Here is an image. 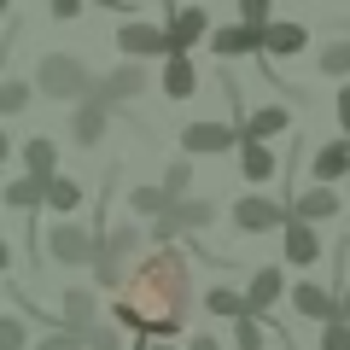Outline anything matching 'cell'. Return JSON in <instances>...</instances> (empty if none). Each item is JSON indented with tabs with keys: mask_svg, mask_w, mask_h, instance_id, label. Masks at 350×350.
Instances as JSON below:
<instances>
[{
	"mask_svg": "<svg viewBox=\"0 0 350 350\" xmlns=\"http://www.w3.org/2000/svg\"><path fill=\"white\" fill-rule=\"evenodd\" d=\"M105 129H111V105H100V100H82V105H76V117H70L76 146H100Z\"/></svg>",
	"mask_w": 350,
	"mask_h": 350,
	"instance_id": "9a60e30c",
	"label": "cell"
},
{
	"mask_svg": "<svg viewBox=\"0 0 350 350\" xmlns=\"http://www.w3.org/2000/svg\"><path fill=\"white\" fill-rule=\"evenodd\" d=\"M24 345H29L24 321H18V315H0V350H24Z\"/></svg>",
	"mask_w": 350,
	"mask_h": 350,
	"instance_id": "1f68e13d",
	"label": "cell"
},
{
	"mask_svg": "<svg viewBox=\"0 0 350 350\" xmlns=\"http://www.w3.org/2000/svg\"><path fill=\"white\" fill-rule=\"evenodd\" d=\"M280 257H286L292 269L321 262V234H315V222H298V216H292V222L280 228Z\"/></svg>",
	"mask_w": 350,
	"mask_h": 350,
	"instance_id": "9c48e42d",
	"label": "cell"
},
{
	"mask_svg": "<svg viewBox=\"0 0 350 350\" xmlns=\"http://www.w3.org/2000/svg\"><path fill=\"white\" fill-rule=\"evenodd\" d=\"M29 94H36V82H24V76H6L0 82V117H18L29 105Z\"/></svg>",
	"mask_w": 350,
	"mask_h": 350,
	"instance_id": "484cf974",
	"label": "cell"
},
{
	"mask_svg": "<svg viewBox=\"0 0 350 350\" xmlns=\"http://www.w3.org/2000/svg\"><path fill=\"white\" fill-rule=\"evenodd\" d=\"M338 321H350V280H345V292H338Z\"/></svg>",
	"mask_w": 350,
	"mask_h": 350,
	"instance_id": "74e56055",
	"label": "cell"
},
{
	"mask_svg": "<svg viewBox=\"0 0 350 350\" xmlns=\"http://www.w3.org/2000/svg\"><path fill=\"white\" fill-rule=\"evenodd\" d=\"M187 310H193L187 251L152 245L146 257L129 269V286H123V298L111 304V321L123 327V333L146 338V345H170V338L187 327Z\"/></svg>",
	"mask_w": 350,
	"mask_h": 350,
	"instance_id": "6da1fadb",
	"label": "cell"
},
{
	"mask_svg": "<svg viewBox=\"0 0 350 350\" xmlns=\"http://www.w3.org/2000/svg\"><path fill=\"white\" fill-rule=\"evenodd\" d=\"M140 94H146V64H117L111 76H100V82H94V94H88V100L123 105V100H140Z\"/></svg>",
	"mask_w": 350,
	"mask_h": 350,
	"instance_id": "52a82bcc",
	"label": "cell"
},
{
	"mask_svg": "<svg viewBox=\"0 0 350 350\" xmlns=\"http://www.w3.org/2000/svg\"><path fill=\"white\" fill-rule=\"evenodd\" d=\"M269 12H275V0H239V24H257V29H269V24H275Z\"/></svg>",
	"mask_w": 350,
	"mask_h": 350,
	"instance_id": "f546056e",
	"label": "cell"
},
{
	"mask_svg": "<svg viewBox=\"0 0 350 350\" xmlns=\"http://www.w3.org/2000/svg\"><path fill=\"white\" fill-rule=\"evenodd\" d=\"M117 47H123L129 59H152V53L175 59V47H170V29L146 24V18H135V24H123V29H117Z\"/></svg>",
	"mask_w": 350,
	"mask_h": 350,
	"instance_id": "ba28073f",
	"label": "cell"
},
{
	"mask_svg": "<svg viewBox=\"0 0 350 350\" xmlns=\"http://www.w3.org/2000/svg\"><path fill=\"white\" fill-rule=\"evenodd\" d=\"M187 350H222V345H216V333H193V338H187Z\"/></svg>",
	"mask_w": 350,
	"mask_h": 350,
	"instance_id": "8d00e7d4",
	"label": "cell"
},
{
	"mask_svg": "<svg viewBox=\"0 0 350 350\" xmlns=\"http://www.w3.org/2000/svg\"><path fill=\"white\" fill-rule=\"evenodd\" d=\"M310 170H315V187H333L350 175V140H327V146L310 152Z\"/></svg>",
	"mask_w": 350,
	"mask_h": 350,
	"instance_id": "5bb4252c",
	"label": "cell"
},
{
	"mask_svg": "<svg viewBox=\"0 0 350 350\" xmlns=\"http://www.w3.org/2000/svg\"><path fill=\"white\" fill-rule=\"evenodd\" d=\"M24 175H36V181H59V146H53L47 135L24 140Z\"/></svg>",
	"mask_w": 350,
	"mask_h": 350,
	"instance_id": "d6986e66",
	"label": "cell"
},
{
	"mask_svg": "<svg viewBox=\"0 0 350 350\" xmlns=\"http://www.w3.org/2000/svg\"><path fill=\"white\" fill-rule=\"evenodd\" d=\"M333 111H338V123H345V135H350V82L338 88V100H333Z\"/></svg>",
	"mask_w": 350,
	"mask_h": 350,
	"instance_id": "d590c367",
	"label": "cell"
},
{
	"mask_svg": "<svg viewBox=\"0 0 350 350\" xmlns=\"http://www.w3.org/2000/svg\"><path fill=\"white\" fill-rule=\"evenodd\" d=\"M88 350H123V327L117 321H100V327H88Z\"/></svg>",
	"mask_w": 350,
	"mask_h": 350,
	"instance_id": "f1b7e54d",
	"label": "cell"
},
{
	"mask_svg": "<svg viewBox=\"0 0 350 350\" xmlns=\"http://www.w3.org/2000/svg\"><path fill=\"white\" fill-rule=\"evenodd\" d=\"M245 298H251V315H257V321H269V310H275L280 298H292L286 275H280V262H262V269H251V280H245Z\"/></svg>",
	"mask_w": 350,
	"mask_h": 350,
	"instance_id": "8992f818",
	"label": "cell"
},
{
	"mask_svg": "<svg viewBox=\"0 0 350 350\" xmlns=\"http://www.w3.org/2000/svg\"><path fill=\"white\" fill-rule=\"evenodd\" d=\"M321 350H350V321H327L321 327Z\"/></svg>",
	"mask_w": 350,
	"mask_h": 350,
	"instance_id": "836d02e7",
	"label": "cell"
},
{
	"mask_svg": "<svg viewBox=\"0 0 350 350\" xmlns=\"http://www.w3.org/2000/svg\"><path fill=\"white\" fill-rule=\"evenodd\" d=\"M146 350H175V345H146Z\"/></svg>",
	"mask_w": 350,
	"mask_h": 350,
	"instance_id": "f35d334b",
	"label": "cell"
},
{
	"mask_svg": "<svg viewBox=\"0 0 350 350\" xmlns=\"http://www.w3.org/2000/svg\"><path fill=\"white\" fill-rule=\"evenodd\" d=\"M234 350H262V321H257V315L234 327Z\"/></svg>",
	"mask_w": 350,
	"mask_h": 350,
	"instance_id": "d6a6232c",
	"label": "cell"
},
{
	"mask_svg": "<svg viewBox=\"0 0 350 350\" xmlns=\"http://www.w3.org/2000/svg\"><path fill=\"white\" fill-rule=\"evenodd\" d=\"M245 146V123H187L181 129V152L187 158H211V152Z\"/></svg>",
	"mask_w": 350,
	"mask_h": 350,
	"instance_id": "277c9868",
	"label": "cell"
},
{
	"mask_svg": "<svg viewBox=\"0 0 350 350\" xmlns=\"http://www.w3.org/2000/svg\"><path fill=\"white\" fill-rule=\"evenodd\" d=\"M262 36L269 29H257V24H222V29H211V47L222 59H245V53H262Z\"/></svg>",
	"mask_w": 350,
	"mask_h": 350,
	"instance_id": "4fadbf2b",
	"label": "cell"
},
{
	"mask_svg": "<svg viewBox=\"0 0 350 350\" xmlns=\"http://www.w3.org/2000/svg\"><path fill=\"white\" fill-rule=\"evenodd\" d=\"M204 310H211L216 321H234V327L251 321V298L239 286H211V292H204Z\"/></svg>",
	"mask_w": 350,
	"mask_h": 350,
	"instance_id": "e0dca14e",
	"label": "cell"
},
{
	"mask_svg": "<svg viewBox=\"0 0 350 350\" xmlns=\"http://www.w3.org/2000/svg\"><path fill=\"white\" fill-rule=\"evenodd\" d=\"M47 211H59V216L82 211V181H70V175H59V181H47Z\"/></svg>",
	"mask_w": 350,
	"mask_h": 350,
	"instance_id": "d4e9b609",
	"label": "cell"
},
{
	"mask_svg": "<svg viewBox=\"0 0 350 350\" xmlns=\"http://www.w3.org/2000/svg\"><path fill=\"white\" fill-rule=\"evenodd\" d=\"M286 123H292V111H280V105H257V117H245V140H269L275 135H286Z\"/></svg>",
	"mask_w": 350,
	"mask_h": 350,
	"instance_id": "7402d4cb",
	"label": "cell"
},
{
	"mask_svg": "<svg viewBox=\"0 0 350 350\" xmlns=\"http://www.w3.org/2000/svg\"><path fill=\"white\" fill-rule=\"evenodd\" d=\"M292 211L280 199H262V193H245V199H234V228L239 234H275V228H286Z\"/></svg>",
	"mask_w": 350,
	"mask_h": 350,
	"instance_id": "5b68a950",
	"label": "cell"
},
{
	"mask_svg": "<svg viewBox=\"0 0 350 350\" xmlns=\"http://www.w3.org/2000/svg\"><path fill=\"white\" fill-rule=\"evenodd\" d=\"M129 211L146 216V222H163V216L175 211V199H170L163 187H135V193H129Z\"/></svg>",
	"mask_w": 350,
	"mask_h": 350,
	"instance_id": "cb8c5ba5",
	"label": "cell"
},
{
	"mask_svg": "<svg viewBox=\"0 0 350 350\" xmlns=\"http://www.w3.org/2000/svg\"><path fill=\"white\" fill-rule=\"evenodd\" d=\"M100 245H105L100 228H76V222H59L47 234L53 262H64V269H88V262H100Z\"/></svg>",
	"mask_w": 350,
	"mask_h": 350,
	"instance_id": "3957f363",
	"label": "cell"
},
{
	"mask_svg": "<svg viewBox=\"0 0 350 350\" xmlns=\"http://www.w3.org/2000/svg\"><path fill=\"white\" fill-rule=\"evenodd\" d=\"M304 24H292V18H275V24H269V36H262V53H269V59H292V53H304Z\"/></svg>",
	"mask_w": 350,
	"mask_h": 350,
	"instance_id": "ac0fdd59",
	"label": "cell"
},
{
	"mask_svg": "<svg viewBox=\"0 0 350 350\" xmlns=\"http://www.w3.org/2000/svg\"><path fill=\"white\" fill-rule=\"evenodd\" d=\"M321 70L350 82V41H327V47H321Z\"/></svg>",
	"mask_w": 350,
	"mask_h": 350,
	"instance_id": "83f0119b",
	"label": "cell"
},
{
	"mask_svg": "<svg viewBox=\"0 0 350 350\" xmlns=\"http://www.w3.org/2000/svg\"><path fill=\"white\" fill-rule=\"evenodd\" d=\"M286 211L298 216V222H333V216L345 211V199H338L333 187H304L298 199H286Z\"/></svg>",
	"mask_w": 350,
	"mask_h": 350,
	"instance_id": "7c38bea8",
	"label": "cell"
},
{
	"mask_svg": "<svg viewBox=\"0 0 350 350\" xmlns=\"http://www.w3.org/2000/svg\"><path fill=\"white\" fill-rule=\"evenodd\" d=\"M158 187L170 193L175 204H181V199H187V187H193V158H175L170 170H163V181H158Z\"/></svg>",
	"mask_w": 350,
	"mask_h": 350,
	"instance_id": "4316f807",
	"label": "cell"
},
{
	"mask_svg": "<svg viewBox=\"0 0 350 350\" xmlns=\"http://www.w3.org/2000/svg\"><path fill=\"white\" fill-rule=\"evenodd\" d=\"M292 310L304 315V321H338V292H327L321 280H298V286H292Z\"/></svg>",
	"mask_w": 350,
	"mask_h": 350,
	"instance_id": "30bf717a",
	"label": "cell"
},
{
	"mask_svg": "<svg viewBox=\"0 0 350 350\" xmlns=\"http://www.w3.org/2000/svg\"><path fill=\"white\" fill-rule=\"evenodd\" d=\"M36 88L47 100H76L82 105L88 94H94V76H88V64L76 59V53H47V59L36 64Z\"/></svg>",
	"mask_w": 350,
	"mask_h": 350,
	"instance_id": "7a4b0ae2",
	"label": "cell"
},
{
	"mask_svg": "<svg viewBox=\"0 0 350 350\" xmlns=\"http://www.w3.org/2000/svg\"><path fill=\"white\" fill-rule=\"evenodd\" d=\"M36 350H88V338L82 333H70V327H59V333H41V345Z\"/></svg>",
	"mask_w": 350,
	"mask_h": 350,
	"instance_id": "4dcf8cb0",
	"label": "cell"
},
{
	"mask_svg": "<svg viewBox=\"0 0 350 350\" xmlns=\"http://www.w3.org/2000/svg\"><path fill=\"white\" fill-rule=\"evenodd\" d=\"M6 204H12V211H41V204H47V181H36V175H18V181H6Z\"/></svg>",
	"mask_w": 350,
	"mask_h": 350,
	"instance_id": "603a6c76",
	"label": "cell"
},
{
	"mask_svg": "<svg viewBox=\"0 0 350 350\" xmlns=\"http://www.w3.org/2000/svg\"><path fill=\"white\" fill-rule=\"evenodd\" d=\"M59 321L70 327V333H88V327H100V298H94L88 286H70V292H64V315H59Z\"/></svg>",
	"mask_w": 350,
	"mask_h": 350,
	"instance_id": "2e32d148",
	"label": "cell"
},
{
	"mask_svg": "<svg viewBox=\"0 0 350 350\" xmlns=\"http://www.w3.org/2000/svg\"><path fill=\"white\" fill-rule=\"evenodd\" d=\"M82 6H88V0H47V12L59 18V24H70V18H82Z\"/></svg>",
	"mask_w": 350,
	"mask_h": 350,
	"instance_id": "e575fe53",
	"label": "cell"
},
{
	"mask_svg": "<svg viewBox=\"0 0 350 350\" xmlns=\"http://www.w3.org/2000/svg\"><path fill=\"white\" fill-rule=\"evenodd\" d=\"M211 36V12L204 6H170V47L175 53H193V41Z\"/></svg>",
	"mask_w": 350,
	"mask_h": 350,
	"instance_id": "8fae6325",
	"label": "cell"
},
{
	"mask_svg": "<svg viewBox=\"0 0 350 350\" xmlns=\"http://www.w3.org/2000/svg\"><path fill=\"white\" fill-rule=\"evenodd\" d=\"M275 170H280V158L262 146V140H245V146H239V175H245V181H275Z\"/></svg>",
	"mask_w": 350,
	"mask_h": 350,
	"instance_id": "44dd1931",
	"label": "cell"
},
{
	"mask_svg": "<svg viewBox=\"0 0 350 350\" xmlns=\"http://www.w3.org/2000/svg\"><path fill=\"white\" fill-rule=\"evenodd\" d=\"M163 94H170V100H193V94H199V70H193L187 53H175V59L163 64Z\"/></svg>",
	"mask_w": 350,
	"mask_h": 350,
	"instance_id": "ffe728a7",
	"label": "cell"
}]
</instances>
